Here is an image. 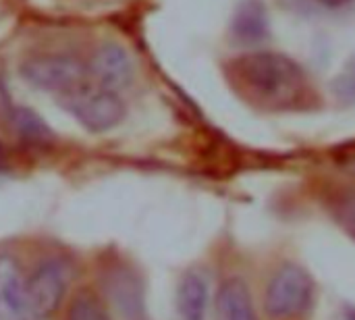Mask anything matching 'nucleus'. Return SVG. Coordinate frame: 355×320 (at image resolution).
<instances>
[{"label":"nucleus","instance_id":"nucleus-1","mask_svg":"<svg viewBox=\"0 0 355 320\" xmlns=\"http://www.w3.org/2000/svg\"><path fill=\"white\" fill-rule=\"evenodd\" d=\"M229 75L239 94L268 110L306 108L314 90L306 71L279 52H248L231 60Z\"/></svg>","mask_w":355,"mask_h":320},{"label":"nucleus","instance_id":"nucleus-2","mask_svg":"<svg viewBox=\"0 0 355 320\" xmlns=\"http://www.w3.org/2000/svg\"><path fill=\"white\" fill-rule=\"evenodd\" d=\"M60 104L92 133L114 129L127 112L125 102L116 92H108L98 85H81L73 90L62 96Z\"/></svg>","mask_w":355,"mask_h":320},{"label":"nucleus","instance_id":"nucleus-3","mask_svg":"<svg viewBox=\"0 0 355 320\" xmlns=\"http://www.w3.org/2000/svg\"><path fill=\"white\" fill-rule=\"evenodd\" d=\"M314 300V281L297 264H285L268 281L264 308L272 319H295L304 314Z\"/></svg>","mask_w":355,"mask_h":320},{"label":"nucleus","instance_id":"nucleus-4","mask_svg":"<svg viewBox=\"0 0 355 320\" xmlns=\"http://www.w3.org/2000/svg\"><path fill=\"white\" fill-rule=\"evenodd\" d=\"M71 283V264L62 258H46L27 275V306L37 319L52 317L64 302Z\"/></svg>","mask_w":355,"mask_h":320},{"label":"nucleus","instance_id":"nucleus-5","mask_svg":"<svg viewBox=\"0 0 355 320\" xmlns=\"http://www.w3.org/2000/svg\"><path fill=\"white\" fill-rule=\"evenodd\" d=\"M21 75L35 87L54 94H69L83 85L85 67L69 54H40L23 62Z\"/></svg>","mask_w":355,"mask_h":320},{"label":"nucleus","instance_id":"nucleus-6","mask_svg":"<svg viewBox=\"0 0 355 320\" xmlns=\"http://www.w3.org/2000/svg\"><path fill=\"white\" fill-rule=\"evenodd\" d=\"M89 73L94 75L98 87L108 92H119L133 81V60L125 48L119 44H104L96 50L89 62Z\"/></svg>","mask_w":355,"mask_h":320},{"label":"nucleus","instance_id":"nucleus-7","mask_svg":"<svg viewBox=\"0 0 355 320\" xmlns=\"http://www.w3.org/2000/svg\"><path fill=\"white\" fill-rule=\"evenodd\" d=\"M0 314L12 320L29 314L27 277L23 275L21 264L8 254H0Z\"/></svg>","mask_w":355,"mask_h":320},{"label":"nucleus","instance_id":"nucleus-8","mask_svg":"<svg viewBox=\"0 0 355 320\" xmlns=\"http://www.w3.org/2000/svg\"><path fill=\"white\" fill-rule=\"evenodd\" d=\"M208 302H210L208 277L200 271L185 273L177 289L179 320H206Z\"/></svg>","mask_w":355,"mask_h":320},{"label":"nucleus","instance_id":"nucleus-9","mask_svg":"<svg viewBox=\"0 0 355 320\" xmlns=\"http://www.w3.org/2000/svg\"><path fill=\"white\" fill-rule=\"evenodd\" d=\"M216 320H256L250 287L239 277H229L216 294Z\"/></svg>","mask_w":355,"mask_h":320},{"label":"nucleus","instance_id":"nucleus-10","mask_svg":"<svg viewBox=\"0 0 355 320\" xmlns=\"http://www.w3.org/2000/svg\"><path fill=\"white\" fill-rule=\"evenodd\" d=\"M0 112L4 115L10 131L25 144L31 146H46L52 142V131L48 129V125L37 117V112H33L27 106H12L8 102V98H4V104L0 106Z\"/></svg>","mask_w":355,"mask_h":320},{"label":"nucleus","instance_id":"nucleus-11","mask_svg":"<svg viewBox=\"0 0 355 320\" xmlns=\"http://www.w3.org/2000/svg\"><path fill=\"white\" fill-rule=\"evenodd\" d=\"M110 294H112V300L125 319H144V287H141V281L131 271L112 273Z\"/></svg>","mask_w":355,"mask_h":320},{"label":"nucleus","instance_id":"nucleus-12","mask_svg":"<svg viewBox=\"0 0 355 320\" xmlns=\"http://www.w3.org/2000/svg\"><path fill=\"white\" fill-rule=\"evenodd\" d=\"M233 31L241 42L254 44L266 37L268 33V21L264 6L256 0H248L237 8V15L233 19Z\"/></svg>","mask_w":355,"mask_h":320},{"label":"nucleus","instance_id":"nucleus-13","mask_svg":"<svg viewBox=\"0 0 355 320\" xmlns=\"http://www.w3.org/2000/svg\"><path fill=\"white\" fill-rule=\"evenodd\" d=\"M64 320H112L110 310L102 296H98L94 289L85 287L71 296L67 304Z\"/></svg>","mask_w":355,"mask_h":320},{"label":"nucleus","instance_id":"nucleus-14","mask_svg":"<svg viewBox=\"0 0 355 320\" xmlns=\"http://www.w3.org/2000/svg\"><path fill=\"white\" fill-rule=\"evenodd\" d=\"M335 214L339 225L355 239V190L343 192L335 202Z\"/></svg>","mask_w":355,"mask_h":320},{"label":"nucleus","instance_id":"nucleus-15","mask_svg":"<svg viewBox=\"0 0 355 320\" xmlns=\"http://www.w3.org/2000/svg\"><path fill=\"white\" fill-rule=\"evenodd\" d=\"M335 92L339 96H343V98L355 100V73L345 75V77H339L337 83H335Z\"/></svg>","mask_w":355,"mask_h":320},{"label":"nucleus","instance_id":"nucleus-16","mask_svg":"<svg viewBox=\"0 0 355 320\" xmlns=\"http://www.w3.org/2000/svg\"><path fill=\"white\" fill-rule=\"evenodd\" d=\"M318 2H322V4H327V6H341V4H345V2H349V0H318Z\"/></svg>","mask_w":355,"mask_h":320}]
</instances>
